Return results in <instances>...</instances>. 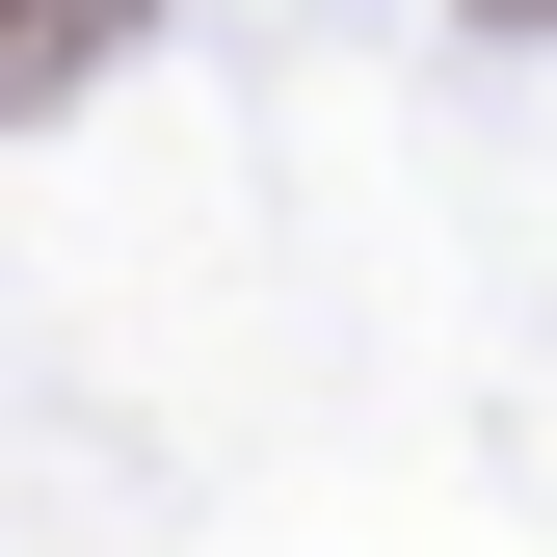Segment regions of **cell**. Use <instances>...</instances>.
<instances>
[{"instance_id": "1", "label": "cell", "mask_w": 557, "mask_h": 557, "mask_svg": "<svg viewBox=\"0 0 557 557\" xmlns=\"http://www.w3.org/2000/svg\"><path fill=\"white\" fill-rule=\"evenodd\" d=\"M133 53V0H0V107H53V81H107Z\"/></svg>"}]
</instances>
